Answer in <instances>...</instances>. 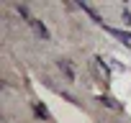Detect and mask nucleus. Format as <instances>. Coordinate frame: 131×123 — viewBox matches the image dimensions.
<instances>
[{
  "instance_id": "nucleus-1",
  "label": "nucleus",
  "mask_w": 131,
  "mask_h": 123,
  "mask_svg": "<svg viewBox=\"0 0 131 123\" xmlns=\"http://www.w3.org/2000/svg\"><path fill=\"white\" fill-rule=\"evenodd\" d=\"M108 31H111L116 39H121L126 46H131V33H126V31H118V28H108Z\"/></svg>"
},
{
  "instance_id": "nucleus-2",
  "label": "nucleus",
  "mask_w": 131,
  "mask_h": 123,
  "mask_svg": "<svg viewBox=\"0 0 131 123\" xmlns=\"http://www.w3.org/2000/svg\"><path fill=\"white\" fill-rule=\"evenodd\" d=\"M59 69H64V75H67V77L72 80V67L67 64V61H59Z\"/></svg>"
},
{
  "instance_id": "nucleus-3",
  "label": "nucleus",
  "mask_w": 131,
  "mask_h": 123,
  "mask_svg": "<svg viewBox=\"0 0 131 123\" xmlns=\"http://www.w3.org/2000/svg\"><path fill=\"white\" fill-rule=\"evenodd\" d=\"M36 113H39V115H41V118H49V113H46V110H44V108H41V105H36Z\"/></svg>"
}]
</instances>
